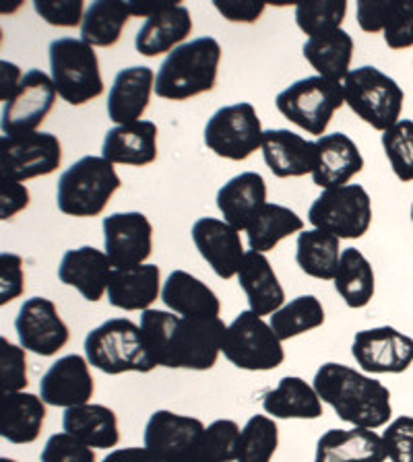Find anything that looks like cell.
<instances>
[{
  "label": "cell",
  "mask_w": 413,
  "mask_h": 462,
  "mask_svg": "<svg viewBox=\"0 0 413 462\" xmlns=\"http://www.w3.org/2000/svg\"><path fill=\"white\" fill-rule=\"evenodd\" d=\"M141 330L155 365L172 370H211L228 327L221 318H183L165 310H145Z\"/></svg>",
  "instance_id": "obj_1"
},
{
  "label": "cell",
  "mask_w": 413,
  "mask_h": 462,
  "mask_svg": "<svg viewBox=\"0 0 413 462\" xmlns=\"http://www.w3.org/2000/svg\"><path fill=\"white\" fill-rule=\"evenodd\" d=\"M313 386L321 401L327 402L342 421L353 428H385L393 415L390 390L382 382L350 365L335 361L321 365L314 374Z\"/></svg>",
  "instance_id": "obj_2"
},
{
  "label": "cell",
  "mask_w": 413,
  "mask_h": 462,
  "mask_svg": "<svg viewBox=\"0 0 413 462\" xmlns=\"http://www.w3.org/2000/svg\"><path fill=\"white\" fill-rule=\"evenodd\" d=\"M221 62V46L215 38H199L178 46L162 62L155 77V93L162 99L184 101L213 91Z\"/></svg>",
  "instance_id": "obj_3"
},
{
  "label": "cell",
  "mask_w": 413,
  "mask_h": 462,
  "mask_svg": "<svg viewBox=\"0 0 413 462\" xmlns=\"http://www.w3.org/2000/svg\"><path fill=\"white\" fill-rule=\"evenodd\" d=\"M85 356L89 365L108 375L127 372L149 374L157 367L141 327L128 318H112L93 328L85 337Z\"/></svg>",
  "instance_id": "obj_4"
},
{
  "label": "cell",
  "mask_w": 413,
  "mask_h": 462,
  "mask_svg": "<svg viewBox=\"0 0 413 462\" xmlns=\"http://www.w3.org/2000/svg\"><path fill=\"white\" fill-rule=\"evenodd\" d=\"M120 186L114 163L104 157L87 155L58 178L56 205L61 213L70 217H98Z\"/></svg>",
  "instance_id": "obj_5"
},
{
  "label": "cell",
  "mask_w": 413,
  "mask_h": 462,
  "mask_svg": "<svg viewBox=\"0 0 413 462\" xmlns=\"http://www.w3.org/2000/svg\"><path fill=\"white\" fill-rule=\"evenodd\" d=\"M50 77L56 93L70 106H83L104 93L96 50L83 40L61 38L50 43Z\"/></svg>",
  "instance_id": "obj_6"
},
{
  "label": "cell",
  "mask_w": 413,
  "mask_h": 462,
  "mask_svg": "<svg viewBox=\"0 0 413 462\" xmlns=\"http://www.w3.org/2000/svg\"><path fill=\"white\" fill-rule=\"evenodd\" d=\"M343 96L350 110L380 133L401 118L405 93L395 79L376 67L350 70L343 81Z\"/></svg>",
  "instance_id": "obj_7"
},
{
  "label": "cell",
  "mask_w": 413,
  "mask_h": 462,
  "mask_svg": "<svg viewBox=\"0 0 413 462\" xmlns=\"http://www.w3.org/2000/svg\"><path fill=\"white\" fill-rule=\"evenodd\" d=\"M221 353L231 365L246 372H269L286 359L284 345L271 324H267L252 310H244L234 318V322L228 324Z\"/></svg>",
  "instance_id": "obj_8"
},
{
  "label": "cell",
  "mask_w": 413,
  "mask_h": 462,
  "mask_svg": "<svg viewBox=\"0 0 413 462\" xmlns=\"http://www.w3.org/2000/svg\"><path fill=\"white\" fill-rule=\"evenodd\" d=\"M343 104V85L327 81L318 75L292 83L275 99L277 110L289 122L316 136H324L331 118L337 110H342Z\"/></svg>",
  "instance_id": "obj_9"
},
{
  "label": "cell",
  "mask_w": 413,
  "mask_h": 462,
  "mask_svg": "<svg viewBox=\"0 0 413 462\" xmlns=\"http://www.w3.org/2000/svg\"><path fill=\"white\" fill-rule=\"evenodd\" d=\"M308 221L339 240H358L372 226L371 194L360 184L324 190L310 207Z\"/></svg>",
  "instance_id": "obj_10"
},
{
  "label": "cell",
  "mask_w": 413,
  "mask_h": 462,
  "mask_svg": "<svg viewBox=\"0 0 413 462\" xmlns=\"http://www.w3.org/2000/svg\"><path fill=\"white\" fill-rule=\"evenodd\" d=\"M263 126L249 101L220 107L205 126V144L217 157L244 162L263 144Z\"/></svg>",
  "instance_id": "obj_11"
},
{
  "label": "cell",
  "mask_w": 413,
  "mask_h": 462,
  "mask_svg": "<svg viewBox=\"0 0 413 462\" xmlns=\"http://www.w3.org/2000/svg\"><path fill=\"white\" fill-rule=\"evenodd\" d=\"M62 163L61 141L50 133H27L0 139V173L14 182L48 176Z\"/></svg>",
  "instance_id": "obj_12"
},
{
  "label": "cell",
  "mask_w": 413,
  "mask_h": 462,
  "mask_svg": "<svg viewBox=\"0 0 413 462\" xmlns=\"http://www.w3.org/2000/svg\"><path fill=\"white\" fill-rule=\"evenodd\" d=\"M56 101V87L52 77L43 70H29L21 79L17 91L3 107L5 136H19L35 133L46 116L52 112Z\"/></svg>",
  "instance_id": "obj_13"
},
{
  "label": "cell",
  "mask_w": 413,
  "mask_h": 462,
  "mask_svg": "<svg viewBox=\"0 0 413 462\" xmlns=\"http://www.w3.org/2000/svg\"><path fill=\"white\" fill-rule=\"evenodd\" d=\"M352 356L368 374H403L413 364V338L393 327L360 330Z\"/></svg>",
  "instance_id": "obj_14"
},
{
  "label": "cell",
  "mask_w": 413,
  "mask_h": 462,
  "mask_svg": "<svg viewBox=\"0 0 413 462\" xmlns=\"http://www.w3.org/2000/svg\"><path fill=\"white\" fill-rule=\"evenodd\" d=\"M104 250L114 269L145 264L154 252V226L143 213H114L104 217Z\"/></svg>",
  "instance_id": "obj_15"
},
{
  "label": "cell",
  "mask_w": 413,
  "mask_h": 462,
  "mask_svg": "<svg viewBox=\"0 0 413 462\" xmlns=\"http://www.w3.org/2000/svg\"><path fill=\"white\" fill-rule=\"evenodd\" d=\"M201 419L178 415L172 411H155L145 425V448L162 462H191L201 442Z\"/></svg>",
  "instance_id": "obj_16"
},
{
  "label": "cell",
  "mask_w": 413,
  "mask_h": 462,
  "mask_svg": "<svg viewBox=\"0 0 413 462\" xmlns=\"http://www.w3.org/2000/svg\"><path fill=\"white\" fill-rule=\"evenodd\" d=\"M14 330L25 351L52 357L69 343V327L58 314L56 306L46 298H29L14 318Z\"/></svg>",
  "instance_id": "obj_17"
},
{
  "label": "cell",
  "mask_w": 413,
  "mask_h": 462,
  "mask_svg": "<svg viewBox=\"0 0 413 462\" xmlns=\"http://www.w3.org/2000/svg\"><path fill=\"white\" fill-rule=\"evenodd\" d=\"M93 393L96 384L89 372V361L81 356H67L54 361L40 382V396L50 407H79L89 402Z\"/></svg>",
  "instance_id": "obj_18"
},
{
  "label": "cell",
  "mask_w": 413,
  "mask_h": 462,
  "mask_svg": "<svg viewBox=\"0 0 413 462\" xmlns=\"http://www.w3.org/2000/svg\"><path fill=\"white\" fill-rule=\"evenodd\" d=\"M192 242L217 277H236L246 254L240 231L215 217H202L192 226Z\"/></svg>",
  "instance_id": "obj_19"
},
{
  "label": "cell",
  "mask_w": 413,
  "mask_h": 462,
  "mask_svg": "<svg viewBox=\"0 0 413 462\" xmlns=\"http://www.w3.org/2000/svg\"><path fill=\"white\" fill-rule=\"evenodd\" d=\"M263 157L267 168L277 178H300L313 173L318 163V147L314 141L286 128H271L263 133Z\"/></svg>",
  "instance_id": "obj_20"
},
{
  "label": "cell",
  "mask_w": 413,
  "mask_h": 462,
  "mask_svg": "<svg viewBox=\"0 0 413 462\" xmlns=\"http://www.w3.org/2000/svg\"><path fill=\"white\" fill-rule=\"evenodd\" d=\"M114 264L106 252L91 245L69 250L58 266L61 283L75 287L87 301H99L110 285Z\"/></svg>",
  "instance_id": "obj_21"
},
{
  "label": "cell",
  "mask_w": 413,
  "mask_h": 462,
  "mask_svg": "<svg viewBox=\"0 0 413 462\" xmlns=\"http://www.w3.org/2000/svg\"><path fill=\"white\" fill-rule=\"evenodd\" d=\"M155 91V72L149 67H128L116 75L108 93V118L116 126L141 122Z\"/></svg>",
  "instance_id": "obj_22"
},
{
  "label": "cell",
  "mask_w": 413,
  "mask_h": 462,
  "mask_svg": "<svg viewBox=\"0 0 413 462\" xmlns=\"http://www.w3.org/2000/svg\"><path fill=\"white\" fill-rule=\"evenodd\" d=\"M318 163L313 171V180L323 190L347 186L353 176L364 170L358 144L343 133L324 134L316 141Z\"/></svg>",
  "instance_id": "obj_23"
},
{
  "label": "cell",
  "mask_w": 413,
  "mask_h": 462,
  "mask_svg": "<svg viewBox=\"0 0 413 462\" xmlns=\"http://www.w3.org/2000/svg\"><path fill=\"white\" fill-rule=\"evenodd\" d=\"M387 448L374 430H329L316 442L314 462H385Z\"/></svg>",
  "instance_id": "obj_24"
},
{
  "label": "cell",
  "mask_w": 413,
  "mask_h": 462,
  "mask_svg": "<svg viewBox=\"0 0 413 462\" xmlns=\"http://www.w3.org/2000/svg\"><path fill=\"white\" fill-rule=\"evenodd\" d=\"M192 32L191 11L184 5L172 3L154 17L145 19L136 32L135 48L141 56L155 58L159 54L174 52Z\"/></svg>",
  "instance_id": "obj_25"
},
{
  "label": "cell",
  "mask_w": 413,
  "mask_h": 462,
  "mask_svg": "<svg viewBox=\"0 0 413 462\" xmlns=\"http://www.w3.org/2000/svg\"><path fill=\"white\" fill-rule=\"evenodd\" d=\"M162 295V271L157 264L114 269L108 285L110 306L127 312H145Z\"/></svg>",
  "instance_id": "obj_26"
},
{
  "label": "cell",
  "mask_w": 413,
  "mask_h": 462,
  "mask_svg": "<svg viewBox=\"0 0 413 462\" xmlns=\"http://www.w3.org/2000/svg\"><path fill=\"white\" fill-rule=\"evenodd\" d=\"M236 277L244 289L250 310L257 316L275 314L286 306L284 287H281L271 263L260 252H246Z\"/></svg>",
  "instance_id": "obj_27"
},
{
  "label": "cell",
  "mask_w": 413,
  "mask_h": 462,
  "mask_svg": "<svg viewBox=\"0 0 413 462\" xmlns=\"http://www.w3.org/2000/svg\"><path fill=\"white\" fill-rule=\"evenodd\" d=\"M101 157L110 163L135 168L154 163L157 159V126L149 120H141L135 125L110 128L101 144Z\"/></svg>",
  "instance_id": "obj_28"
},
{
  "label": "cell",
  "mask_w": 413,
  "mask_h": 462,
  "mask_svg": "<svg viewBox=\"0 0 413 462\" xmlns=\"http://www.w3.org/2000/svg\"><path fill=\"white\" fill-rule=\"evenodd\" d=\"M267 205L265 178L257 171H244L231 178L217 192V208L223 215V221L238 231L249 227L260 208Z\"/></svg>",
  "instance_id": "obj_29"
},
{
  "label": "cell",
  "mask_w": 413,
  "mask_h": 462,
  "mask_svg": "<svg viewBox=\"0 0 413 462\" xmlns=\"http://www.w3.org/2000/svg\"><path fill=\"white\" fill-rule=\"evenodd\" d=\"M358 25L366 33H385L390 50L413 46V0L411 3H368L356 5Z\"/></svg>",
  "instance_id": "obj_30"
},
{
  "label": "cell",
  "mask_w": 413,
  "mask_h": 462,
  "mask_svg": "<svg viewBox=\"0 0 413 462\" xmlns=\"http://www.w3.org/2000/svg\"><path fill=\"white\" fill-rule=\"evenodd\" d=\"M162 301L183 318H220L221 301L207 283L186 271H174L162 287Z\"/></svg>",
  "instance_id": "obj_31"
},
{
  "label": "cell",
  "mask_w": 413,
  "mask_h": 462,
  "mask_svg": "<svg viewBox=\"0 0 413 462\" xmlns=\"http://www.w3.org/2000/svg\"><path fill=\"white\" fill-rule=\"evenodd\" d=\"M46 421V402L32 393L3 394L0 401V436L11 444H32Z\"/></svg>",
  "instance_id": "obj_32"
},
{
  "label": "cell",
  "mask_w": 413,
  "mask_h": 462,
  "mask_svg": "<svg viewBox=\"0 0 413 462\" xmlns=\"http://www.w3.org/2000/svg\"><path fill=\"white\" fill-rule=\"evenodd\" d=\"M62 428L83 444L108 450L120 442L118 417L104 404H79L64 411Z\"/></svg>",
  "instance_id": "obj_33"
},
{
  "label": "cell",
  "mask_w": 413,
  "mask_h": 462,
  "mask_svg": "<svg viewBox=\"0 0 413 462\" xmlns=\"http://www.w3.org/2000/svg\"><path fill=\"white\" fill-rule=\"evenodd\" d=\"M267 415L277 419H318L323 417V401L314 386L298 375H286L275 390L263 394Z\"/></svg>",
  "instance_id": "obj_34"
},
{
  "label": "cell",
  "mask_w": 413,
  "mask_h": 462,
  "mask_svg": "<svg viewBox=\"0 0 413 462\" xmlns=\"http://www.w3.org/2000/svg\"><path fill=\"white\" fill-rule=\"evenodd\" d=\"M302 54L310 62V67L318 72V77L343 85L345 77L350 75L353 40L343 29H337L323 38L306 40Z\"/></svg>",
  "instance_id": "obj_35"
},
{
  "label": "cell",
  "mask_w": 413,
  "mask_h": 462,
  "mask_svg": "<svg viewBox=\"0 0 413 462\" xmlns=\"http://www.w3.org/2000/svg\"><path fill=\"white\" fill-rule=\"evenodd\" d=\"M304 231V221L298 213L292 211L289 207L275 205V202H267L260 211L252 217V221L246 227V236H249V245L252 252H265L273 250L281 240L286 237L300 234Z\"/></svg>",
  "instance_id": "obj_36"
},
{
  "label": "cell",
  "mask_w": 413,
  "mask_h": 462,
  "mask_svg": "<svg viewBox=\"0 0 413 462\" xmlns=\"http://www.w3.org/2000/svg\"><path fill=\"white\" fill-rule=\"evenodd\" d=\"M339 237L323 229L300 231L296 242V263L308 277L333 281L339 269Z\"/></svg>",
  "instance_id": "obj_37"
},
{
  "label": "cell",
  "mask_w": 413,
  "mask_h": 462,
  "mask_svg": "<svg viewBox=\"0 0 413 462\" xmlns=\"http://www.w3.org/2000/svg\"><path fill=\"white\" fill-rule=\"evenodd\" d=\"M335 289L342 295L347 308L360 310L372 301L376 291L374 269L368 258L356 248H345L339 260V269L335 274Z\"/></svg>",
  "instance_id": "obj_38"
},
{
  "label": "cell",
  "mask_w": 413,
  "mask_h": 462,
  "mask_svg": "<svg viewBox=\"0 0 413 462\" xmlns=\"http://www.w3.org/2000/svg\"><path fill=\"white\" fill-rule=\"evenodd\" d=\"M133 17L127 3L98 0L87 9L81 23V40L91 48H110L120 40L122 29Z\"/></svg>",
  "instance_id": "obj_39"
},
{
  "label": "cell",
  "mask_w": 413,
  "mask_h": 462,
  "mask_svg": "<svg viewBox=\"0 0 413 462\" xmlns=\"http://www.w3.org/2000/svg\"><path fill=\"white\" fill-rule=\"evenodd\" d=\"M271 328L279 341L300 337L324 324V308L314 295H300V298L286 303L277 312L271 314Z\"/></svg>",
  "instance_id": "obj_40"
},
{
  "label": "cell",
  "mask_w": 413,
  "mask_h": 462,
  "mask_svg": "<svg viewBox=\"0 0 413 462\" xmlns=\"http://www.w3.org/2000/svg\"><path fill=\"white\" fill-rule=\"evenodd\" d=\"M240 425L231 419H217L202 431L191 462H234L240 448Z\"/></svg>",
  "instance_id": "obj_41"
},
{
  "label": "cell",
  "mask_w": 413,
  "mask_h": 462,
  "mask_svg": "<svg viewBox=\"0 0 413 462\" xmlns=\"http://www.w3.org/2000/svg\"><path fill=\"white\" fill-rule=\"evenodd\" d=\"M279 446V430L273 417L252 415L242 428L236 462H271Z\"/></svg>",
  "instance_id": "obj_42"
},
{
  "label": "cell",
  "mask_w": 413,
  "mask_h": 462,
  "mask_svg": "<svg viewBox=\"0 0 413 462\" xmlns=\"http://www.w3.org/2000/svg\"><path fill=\"white\" fill-rule=\"evenodd\" d=\"M347 13L343 0H327V3H298L296 5V23L310 38H323L337 29Z\"/></svg>",
  "instance_id": "obj_43"
},
{
  "label": "cell",
  "mask_w": 413,
  "mask_h": 462,
  "mask_svg": "<svg viewBox=\"0 0 413 462\" xmlns=\"http://www.w3.org/2000/svg\"><path fill=\"white\" fill-rule=\"evenodd\" d=\"M382 149L401 182H413V120H399L382 133Z\"/></svg>",
  "instance_id": "obj_44"
},
{
  "label": "cell",
  "mask_w": 413,
  "mask_h": 462,
  "mask_svg": "<svg viewBox=\"0 0 413 462\" xmlns=\"http://www.w3.org/2000/svg\"><path fill=\"white\" fill-rule=\"evenodd\" d=\"M29 384L25 349L0 338V386L3 394L23 393Z\"/></svg>",
  "instance_id": "obj_45"
},
{
  "label": "cell",
  "mask_w": 413,
  "mask_h": 462,
  "mask_svg": "<svg viewBox=\"0 0 413 462\" xmlns=\"http://www.w3.org/2000/svg\"><path fill=\"white\" fill-rule=\"evenodd\" d=\"M42 462H96V452L70 433H54L40 454Z\"/></svg>",
  "instance_id": "obj_46"
},
{
  "label": "cell",
  "mask_w": 413,
  "mask_h": 462,
  "mask_svg": "<svg viewBox=\"0 0 413 462\" xmlns=\"http://www.w3.org/2000/svg\"><path fill=\"white\" fill-rule=\"evenodd\" d=\"M390 462H413V417L401 415L387 425L382 433Z\"/></svg>",
  "instance_id": "obj_47"
},
{
  "label": "cell",
  "mask_w": 413,
  "mask_h": 462,
  "mask_svg": "<svg viewBox=\"0 0 413 462\" xmlns=\"http://www.w3.org/2000/svg\"><path fill=\"white\" fill-rule=\"evenodd\" d=\"M33 9L48 25L54 27L81 25L87 13L83 0H62V3H58V0H35Z\"/></svg>",
  "instance_id": "obj_48"
},
{
  "label": "cell",
  "mask_w": 413,
  "mask_h": 462,
  "mask_svg": "<svg viewBox=\"0 0 413 462\" xmlns=\"http://www.w3.org/2000/svg\"><path fill=\"white\" fill-rule=\"evenodd\" d=\"M25 293L23 258L19 254L5 252L0 254V306H6L13 300Z\"/></svg>",
  "instance_id": "obj_49"
},
{
  "label": "cell",
  "mask_w": 413,
  "mask_h": 462,
  "mask_svg": "<svg viewBox=\"0 0 413 462\" xmlns=\"http://www.w3.org/2000/svg\"><path fill=\"white\" fill-rule=\"evenodd\" d=\"M29 207V190L11 178H0V219H13Z\"/></svg>",
  "instance_id": "obj_50"
},
{
  "label": "cell",
  "mask_w": 413,
  "mask_h": 462,
  "mask_svg": "<svg viewBox=\"0 0 413 462\" xmlns=\"http://www.w3.org/2000/svg\"><path fill=\"white\" fill-rule=\"evenodd\" d=\"M213 6L231 23H255L265 11L263 3H234V0H228V3L213 0Z\"/></svg>",
  "instance_id": "obj_51"
},
{
  "label": "cell",
  "mask_w": 413,
  "mask_h": 462,
  "mask_svg": "<svg viewBox=\"0 0 413 462\" xmlns=\"http://www.w3.org/2000/svg\"><path fill=\"white\" fill-rule=\"evenodd\" d=\"M21 79H23V75H21V69L17 64L6 60L0 62V99L9 101L13 93L17 91Z\"/></svg>",
  "instance_id": "obj_52"
},
{
  "label": "cell",
  "mask_w": 413,
  "mask_h": 462,
  "mask_svg": "<svg viewBox=\"0 0 413 462\" xmlns=\"http://www.w3.org/2000/svg\"><path fill=\"white\" fill-rule=\"evenodd\" d=\"M101 462H162L149 448H120L108 454Z\"/></svg>",
  "instance_id": "obj_53"
},
{
  "label": "cell",
  "mask_w": 413,
  "mask_h": 462,
  "mask_svg": "<svg viewBox=\"0 0 413 462\" xmlns=\"http://www.w3.org/2000/svg\"><path fill=\"white\" fill-rule=\"evenodd\" d=\"M128 5V11L133 17H154L159 11H164L165 6H170L172 3L170 0H165V3H127Z\"/></svg>",
  "instance_id": "obj_54"
},
{
  "label": "cell",
  "mask_w": 413,
  "mask_h": 462,
  "mask_svg": "<svg viewBox=\"0 0 413 462\" xmlns=\"http://www.w3.org/2000/svg\"><path fill=\"white\" fill-rule=\"evenodd\" d=\"M0 462H17V460H13V458H6V457H5V458H0Z\"/></svg>",
  "instance_id": "obj_55"
},
{
  "label": "cell",
  "mask_w": 413,
  "mask_h": 462,
  "mask_svg": "<svg viewBox=\"0 0 413 462\" xmlns=\"http://www.w3.org/2000/svg\"><path fill=\"white\" fill-rule=\"evenodd\" d=\"M411 221H413V205H411Z\"/></svg>",
  "instance_id": "obj_56"
}]
</instances>
